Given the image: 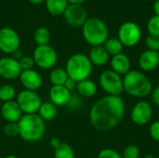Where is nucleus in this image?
I'll use <instances>...</instances> for the list:
<instances>
[{
  "label": "nucleus",
  "mask_w": 159,
  "mask_h": 158,
  "mask_svg": "<svg viewBox=\"0 0 159 158\" xmlns=\"http://www.w3.org/2000/svg\"><path fill=\"white\" fill-rule=\"evenodd\" d=\"M126 105L121 96L106 95L97 100L89 110V122L98 131H109L123 120Z\"/></svg>",
  "instance_id": "f257e3e1"
},
{
  "label": "nucleus",
  "mask_w": 159,
  "mask_h": 158,
  "mask_svg": "<svg viewBox=\"0 0 159 158\" xmlns=\"http://www.w3.org/2000/svg\"><path fill=\"white\" fill-rule=\"evenodd\" d=\"M123 87L124 91L134 98L147 97L153 90L150 78L138 70H130L123 76Z\"/></svg>",
  "instance_id": "f03ea898"
},
{
  "label": "nucleus",
  "mask_w": 159,
  "mask_h": 158,
  "mask_svg": "<svg viewBox=\"0 0 159 158\" xmlns=\"http://www.w3.org/2000/svg\"><path fill=\"white\" fill-rule=\"evenodd\" d=\"M19 136L27 142H37L45 135L46 122L37 115H23L18 122Z\"/></svg>",
  "instance_id": "7ed1b4c3"
},
{
  "label": "nucleus",
  "mask_w": 159,
  "mask_h": 158,
  "mask_svg": "<svg viewBox=\"0 0 159 158\" xmlns=\"http://www.w3.org/2000/svg\"><path fill=\"white\" fill-rule=\"evenodd\" d=\"M84 40L91 47L102 46L109 38V30L106 23L97 17L88 18L82 26Z\"/></svg>",
  "instance_id": "20e7f679"
},
{
  "label": "nucleus",
  "mask_w": 159,
  "mask_h": 158,
  "mask_svg": "<svg viewBox=\"0 0 159 158\" xmlns=\"http://www.w3.org/2000/svg\"><path fill=\"white\" fill-rule=\"evenodd\" d=\"M64 69L70 78L80 82L89 78L92 74L93 65L88 55L84 53H75L68 58Z\"/></svg>",
  "instance_id": "39448f33"
},
{
  "label": "nucleus",
  "mask_w": 159,
  "mask_h": 158,
  "mask_svg": "<svg viewBox=\"0 0 159 158\" xmlns=\"http://www.w3.org/2000/svg\"><path fill=\"white\" fill-rule=\"evenodd\" d=\"M99 83L101 88L110 96H121L124 92L123 77L113 70L103 71L100 77Z\"/></svg>",
  "instance_id": "423d86ee"
},
{
  "label": "nucleus",
  "mask_w": 159,
  "mask_h": 158,
  "mask_svg": "<svg viewBox=\"0 0 159 158\" xmlns=\"http://www.w3.org/2000/svg\"><path fill=\"white\" fill-rule=\"evenodd\" d=\"M16 102L19 104L23 115L37 114L41 104L42 99L36 91L22 89L16 96Z\"/></svg>",
  "instance_id": "0eeeda50"
},
{
  "label": "nucleus",
  "mask_w": 159,
  "mask_h": 158,
  "mask_svg": "<svg viewBox=\"0 0 159 158\" xmlns=\"http://www.w3.org/2000/svg\"><path fill=\"white\" fill-rule=\"evenodd\" d=\"M34 64L40 69L48 70L53 68L58 61L56 50L49 45L36 46L33 52Z\"/></svg>",
  "instance_id": "6e6552de"
},
{
  "label": "nucleus",
  "mask_w": 159,
  "mask_h": 158,
  "mask_svg": "<svg viewBox=\"0 0 159 158\" xmlns=\"http://www.w3.org/2000/svg\"><path fill=\"white\" fill-rule=\"evenodd\" d=\"M117 38L124 47H133L142 39V30L136 22L126 21L120 25Z\"/></svg>",
  "instance_id": "1a4fd4ad"
},
{
  "label": "nucleus",
  "mask_w": 159,
  "mask_h": 158,
  "mask_svg": "<svg viewBox=\"0 0 159 158\" xmlns=\"http://www.w3.org/2000/svg\"><path fill=\"white\" fill-rule=\"evenodd\" d=\"M20 38L18 33L10 27L0 29V50L8 55H12L20 49Z\"/></svg>",
  "instance_id": "9d476101"
},
{
  "label": "nucleus",
  "mask_w": 159,
  "mask_h": 158,
  "mask_svg": "<svg viewBox=\"0 0 159 158\" xmlns=\"http://www.w3.org/2000/svg\"><path fill=\"white\" fill-rule=\"evenodd\" d=\"M153 117V107L146 101H139L136 102L130 112L131 121L137 126L147 125Z\"/></svg>",
  "instance_id": "9b49d317"
},
{
  "label": "nucleus",
  "mask_w": 159,
  "mask_h": 158,
  "mask_svg": "<svg viewBox=\"0 0 159 158\" xmlns=\"http://www.w3.org/2000/svg\"><path fill=\"white\" fill-rule=\"evenodd\" d=\"M63 19L72 27H82L88 20V13L82 5L69 4L63 13Z\"/></svg>",
  "instance_id": "f8f14e48"
},
{
  "label": "nucleus",
  "mask_w": 159,
  "mask_h": 158,
  "mask_svg": "<svg viewBox=\"0 0 159 158\" xmlns=\"http://www.w3.org/2000/svg\"><path fill=\"white\" fill-rule=\"evenodd\" d=\"M21 73L19 61L12 56L0 58V77L5 80L19 79Z\"/></svg>",
  "instance_id": "ddd939ff"
},
{
  "label": "nucleus",
  "mask_w": 159,
  "mask_h": 158,
  "mask_svg": "<svg viewBox=\"0 0 159 158\" xmlns=\"http://www.w3.org/2000/svg\"><path fill=\"white\" fill-rule=\"evenodd\" d=\"M19 80L23 87V89L32 91H37L43 85V78L41 74L34 69L21 71Z\"/></svg>",
  "instance_id": "4468645a"
},
{
  "label": "nucleus",
  "mask_w": 159,
  "mask_h": 158,
  "mask_svg": "<svg viewBox=\"0 0 159 158\" xmlns=\"http://www.w3.org/2000/svg\"><path fill=\"white\" fill-rule=\"evenodd\" d=\"M72 93L64 86H52L48 92L49 102L57 107L68 105Z\"/></svg>",
  "instance_id": "2eb2a0df"
},
{
  "label": "nucleus",
  "mask_w": 159,
  "mask_h": 158,
  "mask_svg": "<svg viewBox=\"0 0 159 158\" xmlns=\"http://www.w3.org/2000/svg\"><path fill=\"white\" fill-rule=\"evenodd\" d=\"M139 67L143 72H152L159 65V52L146 49L139 57Z\"/></svg>",
  "instance_id": "dca6fc26"
},
{
  "label": "nucleus",
  "mask_w": 159,
  "mask_h": 158,
  "mask_svg": "<svg viewBox=\"0 0 159 158\" xmlns=\"http://www.w3.org/2000/svg\"><path fill=\"white\" fill-rule=\"evenodd\" d=\"M0 113L2 117L7 122H14L18 123L19 120L23 115L19 104L16 101H10L7 102H3L0 108Z\"/></svg>",
  "instance_id": "f3484780"
},
{
  "label": "nucleus",
  "mask_w": 159,
  "mask_h": 158,
  "mask_svg": "<svg viewBox=\"0 0 159 158\" xmlns=\"http://www.w3.org/2000/svg\"><path fill=\"white\" fill-rule=\"evenodd\" d=\"M110 65H111V70L120 74L121 76L122 75L124 76L131 70L130 69L131 61L129 58L124 53H120L118 55L113 56L110 61Z\"/></svg>",
  "instance_id": "a211bd4d"
},
{
  "label": "nucleus",
  "mask_w": 159,
  "mask_h": 158,
  "mask_svg": "<svg viewBox=\"0 0 159 158\" xmlns=\"http://www.w3.org/2000/svg\"><path fill=\"white\" fill-rule=\"evenodd\" d=\"M88 57L93 66H103L108 62L110 58L103 46L91 47Z\"/></svg>",
  "instance_id": "6ab92c4d"
},
{
  "label": "nucleus",
  "mask_w": 159,
  "mask_h": 158,
  "mask_svg": "<svg viewBox=\"0 0 159 158\" xmlns=\"http://www.w3.org/2000/svg\"><path fill=\"white\" fill-rule=\"evenodd\" d=\"M76 91L78 92L79 96L83 98H92L96 95L98 91V87L93 80L89 78L77 82Z\"/></svg>",
  "instance_id": "aec40b11"
},
{
  "label": "nucleus",
  "mask_w": 159,
  "mask_h": 158,
  "mask_svg": "<svg viewBox=\"0 0 159 158\" xmlns=\"http://www.w3.org/2000/svg\"><path fill=\"white\" fill-rule=\"evenodd\" d=\"M37 115L45 122H49L56 118V116L58 115V108L52 102H42V104L37 112Z\"/></svg>",
  "instance_id": "412c9836"
},
{
  "label": "nucleus",
  "mask_w": 159,
  "mask_h": 158,
  "mask_svg": "<svg viewBox=\"0 0 159 158\" xmlns=\"http://www.w3.org/2000/svg\"><path fill=\"white\" fill-rule=\"evenodd\" d=\"M48 12L53 16L63 15L69 3L67 0H45Z\"/></svg>",
  "instance_id": "4be33fe9"
},
{
  "label": "nucleus",
  "mask_w": 159,
  "mask_h": 158,
  "mask_svg": "<svg viewBox=\"0 0 159 158\" xmlns=\"http://www.w3.org/2000/svg\"><path fill=\"white\" fill-rule=\"evenodd\" d=\"M69 76L64 68H54L49 74V81L52 86H64Z\"/></svg>",
  "instance_id": "5701e85b"
},
{
  "label": "nucleus",
  "mask_w": 159,
  "mask_h": 158,
  "mask_svg": "<svg viewBox=\"0 0 159 158\" xmlns=\"http://www.w3.org/2000/svg\"><path fill=\"white\" fill-rule=\"evenodd\" d=\"M51 38L50 32L46 27H38L35 29L34 33V41L36 44V46H45L49 45V41Z\"/></svg>",
  "instance_id": "b1692460"
},
{
  "label": "nucleus",
  "mask_w": 159,
  "mask_h": 158,
  "mask_svg": "<svg viewBox=\"0 0 159 158\" xmlns=\"http://www.w3.org/2000/svg\"><path fill=\"white\" fill-rule=\"evenodd\" d=\"M102 46L109 54V56L112 57L122 53L124 47L118 38H108Z\"/></svg>",
  "instance_id": "393cba45"
},
{
  "label": "nucleus",
  "mask_w": 159,
  "mask_h": 158,
  "mask_svg": "<svg viewBox=\"0 0 159 158\" xmlns=\"http://www.w3.org/2000/svg\"><path fill=\"white\" fill-rule=\"evenodd\" d=\"M54 158H75V155L70 144L61 142L54 149Z\"/></svg>",
  "instance_id": "a878e982"
},
{
  "label": "nucleus",
  "mask_w": 159,
  "mask_h": 158,
  "mask_svg": "<svg viewBox=\"0 0 159 158\" xmlns=\"http://www.w3.org/2000/svg\"><path fill=\"white\" fill-rule=\"evenodd\" d=\"M16 88L10 84H4L0 86V101L3 102L14 101L16 98Z\"/></svg>",
  "instance_id": "bb28decb"
},
{
  "label": "nucleus",
  "mask_w": 159,
  "mask_h": 158,
  "mask_svg": "<svg viewBox=\"0 0 159 158\" xmlns=\"http://www.w3.org/2000/svg\"><path fill=\"white\" fill-rule=\"evenodd\" d=\"M147 31L149 34L159 37V16H152L147 22Z\"/></svg>",
  "instance_id": "cd10ccee"
},
{
  "label": "nucleus",
  "mask_w": 159,
  "mask_h": 158,
  "mask_svg": "<svg viewBox=\"0 0 159 158\" xmlns=\"http://www.w3.org/2000/svg\"><path fill=\"white\" fill-rule=\"evenodd\" d=\"M3 132L7 137H10V138L19 136V125H18V123L7 122V124L4 126Z\"/></svg>",
  "instance_id": "c85d7f7f"
},
{
  "label": "nucleus",
  "mask_w": 159,
  "mask_h": 158,
  "mask_svg": "<svg viewBox=\"0 0 159 158\" xmlns=\"http://www.w3.org/2000/svg\"><path fill=\"white\" fill-rule=\"evenodd\" d=\"M140 149L137 145L130 144L128 145L121 155L123 158H139L140 157Z\"/></svg>",
  "instance_id": "c756f323"
},
{
  "label": "nucleus",
  "mask_w": 159,
  "mask_h": 158,
  "mask_svg": "<svg viewBox=\"0 0 159 158\" xmlns=\"http://www.w3.org/2000/svg\"><path fill=\"white\" fill-rule=\"evenodd\" d=\"M18 61H19L21 71L34 69V66L35 65L34 61L32 56H22Z\"/></svg>",
  "instance_id": "7c9ffc66"
},
{
  "label": "nucleus",
  "mask_w": 159,
  "mask_h": 158,
  "mask_svg": "<svg viewBox=\"0 0 159 158\" xmlns=\"http://www.w3.org/2000/svg\"><path fill=\"white\" fill-rule=\"evenodd\" d=\"M145 46L147 49L153 51H159V37L149 34L145 38Z\"/></svg>",
  "instance_id": "2f4dec72"
},
{
  "label": "nucleus",
  "mask_w": 159,
  "mask_h": 158,
  "mask_svg": "<svg viewBox=\"0 0 159 158\" xmlns=\"http://www.w3.org/2000/svg\"><path fill=\"white\" fill-rule=\"evenodd\" d=\"M97 158H123L122 156L112 148H104L101 150L98 154Z\"/></svg>",
  "instance_id": "473e14b6"
},
{
  "label": "nucleus",
  "mask_w": 159,
  "mask_h": 158,
  "mask_svg": "<svg viewBox=\"0 0 159 158\" xmlns=\"http://www.w3.org/2000/svg\"><path fill=\"white\" fill-rule=\"evenodd\" d=\"M149 135L155 141L159 142V121H154L149 127Z\"/></svg>",
  "instance_id": "72a5a7b5"
},
{
  "label": "nucleus",
  "mask_w": 159,
  "mask_h": 158,
  "mask_svg": "<svg viewBox=\"0 0 159 158\" xmlns=\"http://www.w3.org/2000/svg\"><path fill=\"white\" fill-rule=\"evenodd\" d=\"M150 95H151V101L153 104L156 105L157 107H159V85L155 88H153Z\"/></svg>",
  "instance_id": "f704fd0d"
},
{
  "label": "nucleus",
  "mask_w": 159,
  "mask_h": 158,
  "mask_svg": "<svg viewBox=\"0 0 159 158\" xmlns=\"http://www.w3.org/2000/svg\"><path fill=\"white\" fill-rule=\"evenodd\" d=\"M76 86H77V82L75 81V80L72 79V78H70V77L67 79V81H66L65 84H64V87H65L70 92H72V91H74V90H76Z\"/></svg>",
  "instance_id": "c9c22d12"
},
{
  "label": "nucleus",
  "mask_w": 159,
  "mask_h": 158,
  "mask_svg": "<svg viewBox=\"0 0 159 158\" xmlns=\"http://www.w3.org/2000/svg\"><path fill=\"white\" fill-rule=\"evenodd\" d=\"M61 143V142L60 141V139H58V138H56V137L51 138L50 141H49V145H50L53 149L57 148Z\"/></svg>",
  "instance_id": "e433bc0d"
},
{
  "label": "nucleus",
  "mask_w": 159,
  "mask_h": 158,
  "mask_svg": "<svg viewBox=\"0 0 159 158\" xmlns=\"http://www.w3.org/2000/svg\"><path fill=\"white\" fill-rule=\"evenodd\" d=\"M153 9L155 12V15L159 16V0H156L154 5H153Z\"/></svg>",
  "instance_id": "4c0bfd02"
},
{
  "label": "nucleus",
  "mask_w": 159,
  "mask_h": 158,
  "mask_svg": "<svg viewBox=\"0 0 159 158\" xmlns=\"http://www.w3.org/2000/svg\"><path fill=\"white\" fill-rule=\"evenodd\" d=\"M69 4H77V5H82L86 0H67Z\"/></svg>",
  "instance_id": "58836bf2"
},
{
  "label": "nucleus",
  "mask_w": 159,
  "mask_h": 158,
  "mask_svg": "<svg viewBox=\"0 0 159 158\" xmlns=\"http://www.w3.org/2000/svg\"><path fill=\"white\" fill-rule=\"evenodd\" d=\"M30 3H32V4H34V5H37V4H41V3H43L45 0H28Z\"/></svg>",
  "instance_id": "ea45409f"
},
{
  "label": "nucleus",
  "mask_w": 159,
  "mask_h": 158,
  "mask_svg": "<svg viewBox=\"0 0 159 158\" xmlns=\"http://www.w3.org/2000/svg\"><path fill=\"white\" fill-rule=\"evenodd\" d=\"M144 158H157L155 156H153V155H151V154H148V155H146Z\"/></svg>",
  "instance_id": "a19ab883"
},
{
  "label": "nucleus",
  "mask_w": 159,
  "mask_h": 158,
  "mask_svg": "<svg viewBox=\"0 0 159 158\" xmlns=\"http://www.w3.org/2000/svg\"><path fill=\"white\" fill-rule=\"evenodd\" d=\"M4 158H18L16 156H13V155H8V156H5Z\"/></svg>",
  "instance_id": "79ce46f5"
},
{
  "label": "nucleus",
  "mask_w": 159,
  "mask_h": 158,
  "mask_svg": "<svg viewBox=\"0 0 159 158\" xmlns=\"http://www.w3.org/2000/svg\"><path fill=\"white\" fill-rule=\"evenodd\" d=\"M158 85H159V77H158Z\"/></svg>",
  "instance_id": "37998d69"
},
{
  "label": "nucleus",
  "mask_w": 159,
  "mask_h": 158,
  "mask_svg": "<svg viewBox=\"0 0 159 158\" xmlns=\"http://www.w3.org/2000/svg\"><path fill=\"white\" fill-rule=\"evenodd\" d=\"M145 1H149V0H145Z\"/></svg>",
  "instance_id": "c03bdc74"
},
{
  "label": "nucleus",
  "mask_w": 159,
  "mask_h": 158,
  "mask_svg": "<svg viewBox=\"0 0 159 158\" xmlns=\"http://www.w3.org/2000/svg\"><path fill=\"white\" fill-rule=\"evenodd\" d=\"M158 52H159V51H158Z\"/></svg>",
  "instance_id": "a18cd8bd"
}]
</instances>
